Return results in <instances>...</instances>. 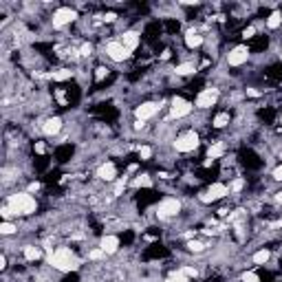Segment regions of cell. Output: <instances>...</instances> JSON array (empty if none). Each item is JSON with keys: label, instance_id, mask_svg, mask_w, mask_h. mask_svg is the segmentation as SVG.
I'll return each mask as SVG.
<instances>
[{"label": "cell", "instance_id": "cell-20", "mask_svg": "<svg viewBox=\"0 0 282 282\" xmlns=\"http://www.w3.org/2000/svg\"><path fill=\"white\" fill-rule=\"evenodd\" d=\"M269 260H271V251L267 249V247H260L258 251H253L251 253V262L256 264V267H264Z\"/></svg>", "mask_w": 282, "mask_h": 282}, {"label": "cell", "instance_id": "cell-22", "mask_svg": "<svg viewBox=\"0 0 282 282\" xmlns=\"http://www.w3.org/2000/svg\"><path fill=\"white\" fill-rule=\"evenodd\" d=\"M229 124H231V115L227 113V110H223V113H218L216 117L212 119V128H214V130H223V128H227Z\"/></svg>", "mask_w": 282, "mask_h": 282}, {"label": "cell", "instance_id": "cell-2", "mask_svg": "<svg viewBox=\"0 0 282 282\" xmlns=\"http://www.w3.org/2000/svg\"><path fill=\"white\" fill-rule=\"evenodd\" d=\"M5 205L11 207V212L16 214V218L31 216V214L38 212V201L29 190H18V192H14V194H7Z\"/></svg>", "mask_w": 282, "mask_h": 282}, {"label": "cell", "instance_id": "cell-23", "mask_svg": "<svg viewBox=\"0 0 282 282\" xmlns=\"http://www.w3.org/2000/svg\"><path fill=\"white\" fill-rule=\"evenodd\" d=\"M130 185H132V187H137V190H139V187H152V176L148 174V172L137 174L135 179L130 181Z\"/></svg>", "mask_w": 282, "mask_h": 282}, {"label": "cell", "instance_id": "cell-36", "mask_svg": "<svg viewBox=\"0 0 282 282\" xmlns=\"http://www.w3.org/2000/svg\"><path fill=\"white\" fill-rule=\"evenodd\" d=\"M271 179H273V181H278V183H282V163H280V165H275V168L271 170Z\"/></svg>", "mask_w": 282, "mask_h": 282}, {"label": "cell", "instance_id": "cell-9", "mask_svg": "<svg viewBox=\"0 0 282 282\" xmlns=\"http://www.w3.org/2000/svg\"><path fill=\"white\" fill-rule=\"evenodd\" d=\"M218 99H220V88H216V86H205L203 91H198V95L194 99V108L207 110V108L216 106Z\"/></svg>", "mask_w": 282, "mask_h": 282}, {"label": "cell", "instance_id": "cell-1", "mask_svg": "<svg viewBox=\"0 0 282 282\" xmlns=\"http://www.w3.org/2000/svg\"><path fill=\"white\" fill-rule=\"evenodd\" d=\"M47 262L60 273H73L80 269L82 258L77 256L75 249H71V247H55L53 251H49Z\"/></svg>", "mask_w": 282, "mask_h": 282}, {"label": "cell", "instance_id": "cell-12", "mask_svg": "<svg viewBox=\"0 0 282 282\" xmlns=\"http://www.w3.org/2000/svg\"><path fill=\"white\" fill-rule=\"evenodd\" d=\"M117 38H119V42L124 44L130 53H135L137 49H139V44H141V33L137 29H126V31H121Z\"/></svg>", "mask_w": 282, "mask_h": 282}, {"label": "cell", "instance_id": "cell-18", "mask_svg": "<svg viewBox=\"0 0 282 282\" xmlns=\"http://www.w3.org/2000/svg\"><path fill=\"white\" fill-rule=\"evenodd\" d=\"M42 247H38V245H25L22 247V258H25L27 262H38V260H42Z\"/></svg>", "mask_w": 282, "mask_h": 282}, {"label": "cell", "instance_id": "cell-34", "mask_svg": "<svg viewBox=\"0 0 282 282\" xmlns=\"http://www.w3.org/2000/svg\"><path fill=\"white\" fill-rule=\"evenodd\" d=\"M240 280H242V282H260L258 273H253V271H245V273L240 275Z\"/></svg>", "mask_w": 282, "mask_h": 282}, {"label": "cell", "instance_id": "cell-16", "mask_svg": "<svg viewBox=\"0 0 282 282\" xmlns=\"http://www.w3.org/2000/svg\"><path fill=\"white\" fill-rule=\"evenodd\" d=\"M62 128H64L62 117H49V119H44L42 126H40V130H42L44 137H55V135H60V132H62Z\"/></svg>", "mask_w": 282, "mask_h": 282}, {"label": "cell", "instance_id": "cell-10", "mask_svg": "<svg viewBox=\"0 0 282 282\" xmlns=\"http://www.w3.org/2000/svg\"><path fill=\"white\" fill-rule=\"evenodd\" d=\"M170 119H185V117H190L192 115V110H194V104L192 102H187L185 97H181V95H176L170 99Z\"/></svg>", "mask_w": 282, "mask_h": 282}, {"label": "cell", "instance_id": "cell-37", "mask_svg": "<svg viewBox=\"0 0 282 282\" xmlns=\"http://www.w3.org/2000/svg\"><path fill=\"white\" fill-rule=\"evenodd\" d=\"M247 95H249V97H260L262 93H260V91H256V88H247Z\"/></svg>", "mask_w": 282, "mask_h": 282}, {"label": "cell", "instance_id": "cell-19", "mask_svg": "<svg viewBox=\"0 0 282 282\" xmlns=\"http://www.w3.org/2000/svg\"><path fill=\"white\" fill-rule=\"evenodd\" d=\"M225 150H227V148H225V143L223 141H214V143H209V148H207V154H205V159H212L214 163L218 161L220 157H223L225 154Z\"/></svg>", "mask_w": 282, "mask_h": 282}, {"label": "cell", "instance_id": "cell-6", "mask_svg": "<svg viewBox=\"0 0 282 282\" xmlns=\"http://www.w3.org/2000/svg\"><path fill=\"white\" fill-rule=\"evenodd\" d=\"M249 58H251L249 44H236V47H231L229 53L225 55V62H227V66H231V69H240V66H245L249 62Z\"/></svg>", "mask_w": 282, "mask_h": 282}, {"label": "cell", "instance_id": "cell-17", "mask_svg": "<svg viewBox=\"0 0 282 282\" xmlns=\"http://www.w3.org/2000/svg\"><path fill=\"white\" fill-rule=\"evenodd\" d=\"M198 71V64L194 62V60H187V62H181V64H176L174 69H172V73L176 77H187V75H194Z\"/></svg>", "mask_w": 282, "mask_h": 282}, {"label": "cell", "instance_id": "cell-38", "mask_svg": "<svg viewBox=\"0 0 282 282\" xmlns=\"http://www.w3.org/2000/svg\"><path fill=\"white\" fill-rule=\"evenodd\" d=\"M275 203H278V205H282V192H278V194H275Z\"/></svg>", "mask_w": 282, "mask_h": 282}, {"label": "cell", "instance_id": "cell-8", "mask_svg": "<svg viewBox=\"0 0 282 282\" xmlns=\"http://www.w3.org/2000/svg\"><path fill=\"white\" fill-rule=\"evenodd\" d=\"M227 194H229V185L223 183V181H216V183H212L205 192H201V194H198V201L205 203V205H209V203L223 201Z\"/></svg>", "mask_w": 282, "mask_h": 282}, {"label": "cell", "instance_id": "cell-26", "mask_svg": "<svg viewBox=\"0 0 282 282\" xmlns=\"http://www.w3.org/2000/svg\"><path fill=\"white\" fill-rule=\"evenodd\" d=\"M126 185H128V174H124V176H121V179H117V181H115V190H113V196H115V198H119L121 194H124Z\"/></svg>", "mask_w": 282, "mask_h": 282}, {"label": "cell", "instance_id": "cell-15", "mask_svg": "<svg viewBox=\"0 0 282 282\" xmlns=\"http://www.w3.org/2000/svg\"><path fill=\"white\" fill-rule=\"evenodd\" d=\"M95 176L99 181H106V183H115L117 181V165H115L113 161H106V163H102L99 168L95 170Z\"/></svg>", "mask_w": 282, "mask_h": 282}, {"label": "cell", "instance_id": "cell-24", "mask_svg": "<svg viewBox=\"0 0 282 282\" xmlns=\"http://www.w3.org/2000/svg\"><path fill=\"white\" fill-rule=\"evenodd\" d=\"M0 234H3L5 238L18 234V223H16V220H3V223H0Z\"/></svg>", "mask_w": 282, "mask_h": 282}, {"label": "cell", "instance_id": "cell-27", "mask_svg": "<svg viewBox=\"0 0 282 282\" xmlns=\"http://www.w3.org/2000/svg\"><path fill=\"white\" fill-rule=\"evenodd\" d=\"M152 154H154V150L150 146H139L137 148V157H139V161H150Z\"/></svg>", "mask_w": 282, "mask_h": 282}, {"label": "cell", "instance_id": "cell-40", "mask_svg": "<svg viewBox=\"0 0 282 282\" xmlns=\"http://www.w3.org/2000/svg\"><path fill=\"white\" fill-rule=\"evenodd\" d=\"M280 62H282V51H280Z\"/></svg>", "mask_w": 282, "mask_h": 282}, {"label": "cell", "instance_id": "cell-21", "mask_svg": "<svg viewBox=\"0 0 282 282\" xmlns=\"http://www.w3.org/2000/svg\"><path fill=\"white\" fill-rule=\"evenodd\" d=\"M264 27H267L269 31H275V29H280V27H282V11L273 9L271 14L267 16V20H264Z\"/></svg>", "mask_w": 282, "mask_h": 282}, {"label": "cell", "instance_id": "cell-25", "mask_svg": "<svg viewBox=\"0 0 282 282\" xmlns=\"http://www.w3.org/2000/svg\"><path fill=\"white\" fill-rule=\"evenodd\" d=\"M73 77V71L71 69H60V71H53V73H49V80L53 82H66Z\"/></svg>", "mask_w": 282, "mask_h": 282}, {"label": "cell", "instance_id": "cell-4", "mask_svg": "<svg viewBox=\"0 0 282 282\" xmlns=\"http://www.w3.org/2000/svg\"><path fill=\"white\" fill-rule=\"evenodd\" d=\"M80 18V14H77L75 7H55L53 14H51V27L53 29H66V27H71L73 22H77Z\"/></svg>", "mask_w": 282, "mask_h": 282}, {"label": "cell", "instance_id": "cell-30", "mask_svg": "<svg viewBox=\"0 0 282 282\" xmlns=\"http://www.w3.org/2000/svg\"><path fill=\"white\" fill-rule=\"evenodd\" d=\"M242 187H245V179H234L229 183V194H238Z\"/></svg>", "mask_w": 282, "mask_h": 282}, {"label": "cell", "instance_id": "cell-11", "mask_svg": "<svg viewBox=\"0 0 282 282\" xmlns=\"http://www.w3.org/2000/svg\"><path fill=\"white\" fill-rule=\"evenodd\" d=\"M161 104L159 102H141L139 106H135V119L137 121H150L152 117H157L161 113Z\"/></svg>", "mask_w": 282, "mask_h": 282}, {"label": "cell", "instance_id": "cell-5", "mask_svg": "<svg viewBox=\"0 0 282 282\" xmlns=\"http://www.w3.org/2000/svg\"><path fill=\"white\" fill-rule=\"evenodd\" d=\"M104 53H106V58L110 60V62H115V64L128 62V60L132 58V53L119 42V38H113V40H108L106 44H104Z\"/></svg>", "mask_w": 282, "mask_h": 282}, {"label": "cell", "instance_id": "cell-32", "mask_svg": "<svg viewBox=\"0 0 282 282\" xmlns=\"http://www.w3.org/2000/svg\"><path fill=\"white\" fill-rule=\"evenodd\" d=\"M181 269V273H183V275H187V278H196V275H198V269L196 267H187V264H183V267H179Z\"/></svg>", "mask_w": 282, "mask_h": 282}, {"label": "cell", "instance_id": "cell-14", "mask_svg": "<svg viewBox=\"0 0 282 282\" xmlns=\"http://www.w3.org/2000/svg\"><path fill=\"white\" fill-rule=\"evenodd\" d=\"M97 247H102V251L106 253V256H115V253L119 251V247H121V238L117 234H106V236L99 238Z\"/></svg>", "mask_w": 282, "mask_h": 282}, {"label": "cell", "instance_id": "cell-28", "mask_svg": "<svg viewBox=\"0 0 282 282\" xmlns=\"http://www.w3.org/2000/svg\"><path fill=\"white\" fill-rule=\"evenodd\" d=\"M187 251H192V253H201V251H205V242H203V240H190V242H187Z\"/></svg>", "mask_w": 282, "mask_h": 282}, {"label": "cell", "instance_id": "cell-13", "mask_svg": "<svg viewBox=\"0 0 282 282\" xmlns=\"http://www.w3.org/2000/svg\"><path fill=\"white\" fill-rule=\"evenodd\" d=\"M183 44L190 51H196V49H201L203 44H205V36H203L196 27H190V29L183 33Z\"/></svg>", "mask_w": 282, "mask_h": 282}, {"label": "cell", "instance_id": "cell-31", "mask_svg": "<svg viewBox=\"0 0 282 282\" xmlns=\"http://www.w3.org/2000/svg\"><path fill=\"white\" fill-rule=\"evenodd\" d=\"M93 51H95V47H93V42H84L80 47V58H91Z\"/></svg>", "mask_w": 282, "mask_h": 282}, {"label": "cell", "instance_id": "cell-35", "mask_svg": "<svg viewBox=\"0 0 282 282\" xmlns=\"http://www.w3.org/2000/svg\"><path fill=\"white\" fill-rule=\"evenodd\" d=\"M242 38H245V40H251V38H256V27H253V25L245 27V29H242Z\"/></svg>", "mask_w": 282, "mask_h": 282}, {"label": "cell", "instance_id": "cell-3", "mask_svg": "<svg viewBox=\"0 0 282 282\" xmlns=\"http://www.w3.org/2000/svg\"><path fill=\"white\" fill-rule=\"evenodd\" d=\"M198 146H201V137L192 128L179 132V135L174 137V143H172L174 152H179V154H190V152H194Z\"/></svg>", "mask_w": 282, "mask_h": 282}, {"label": "cell", "instance_id": "cell-33", "mask_svg": "<svg viewBox=\"0 0 282 282\" xmlns=\"http://www.w3.org/2000/svg\"><path fill=\"white\" fill-rule=\"evenodd\" d=\"M104 77H108V66H97L95 69V82H104Z\"/></svg>", "mask_w": 282, "mask_h": 282}, {"label": "cell", "instance_id": "cell-29", "mask_svg": "<svg viewBox=\"0 0 282 282\" xmlns=\"http://www.w3.org/2000/svg\"><path fill=\"white\" fill-rule=\"evenodd\" d=\"M165 282H190V278L181 273V269H174V271L165 278Z\"/></svg>", "mask_w": 282, "mask_h": 282}, {"label": "cell", "instance_id": "cell-7", "mask_svg": "<svg viewBox=\"0 0 282 282\" xmlns=\"http://www.w3.org/2000/svg\"><path fill=\"white\" fill-rule=\"evenodd\" d=\"M183 209V203L176 196H163L157 205V216L159 218H176Z\"/></svg>", "mask_w": 282, "mask_h": 282}, {"label": "cell", "instance_id": "cell-39", "mask_svg": "<svg viewBox=\"0 0 282 282\" xmlns=\"http://www.w3.org/2000/svg\"><path fill=\"white\" fill-rule=\"evenodd\" d=\"M280 132H282V115H280Z\"/></svg>", "mask_w": 282, "mask_h": 282}]
</instances>
